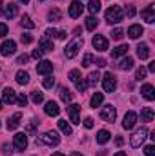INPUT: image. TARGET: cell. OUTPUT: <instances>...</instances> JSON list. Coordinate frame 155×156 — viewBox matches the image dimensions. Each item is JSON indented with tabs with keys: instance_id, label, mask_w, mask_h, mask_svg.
<instances>
[{
	"instance_id": "74e56055",
	"label": "cell",
	"mask_w": 155,
	"mask_h": 156,
	"mask_svg": "<svg viewBox=\"0 0 155 156\" xmlns=\"http://www.w3.org/2000/svg\"><path fill=\"white\" fill-rule=\"evenodd\" d=\"M42 83H44V87H46V89H51V87L55 85V78L47 75V76L44 78V82H42Z\"/></svg>"
},
{
	"instance_id": "ac0fdd59",
	"label": "cell",
	"mask_w": 155,
	"mask_h": 156,
	"mask_svg": "<svg viewBox=\"0 0 155 156\" xmlns=\"http://www.w3.org/2000/svg\"><path fill=\"white\" fill-rule=\"evenodd\" d=\"M82 4L78 2V0H75V2H71V5H70V16L71 18H77V16H80L82 15Z\"/></svg>"
},
{
	"instance_id": "5bb4252c",
	"label": "cell",
	"mask_w": 155,
	"mask_h": 156,
	"mask_svg": "<svg viewBox=\"0 0 155 156\" xmlns=\"http://www.w3.org/2000/svg\"><path fill=\"white\" fill-rule=\"evenodd\" d=\"M2 100H4L6 104H9V105H11V104H15V102H17V93H15L11 87H6V89H4V93H2Z\"/></svg>"
},
{
	"instance_id": "d6986e66",
	"label": "cell",
	"mask_w": 155,
	"mask_h": 156,
	"mask_svg": "<svg viewBox=\"0 0 155 156\" xmlns=\"http://www.w3.org/2000/svg\"><path fill=\"white\" fill-rule=\"evenodd\" d=\"M144 33V29H142V26H139V24H133V26H130V29H128V37L130 38H139L141 35Z\"/></svg>"
},
{
	"instance_id": "7bdbcfd3",
	"label": "cell",
	"mask_w": 155,
	"mask_h": 156,
	"mask_svg": "<svg viewBox=\"0 0 155 156\" xmlns=\"http://www.w3.org/2000/svg\"><path fill=\"white\" fill-rule=\"evenodd\" d=\"M17 102H18L20 107H26V105H28V96H26V94H20V96L17 98Z\"/></svg>"
},
{
	"instance_id": "ee69618b",
	"label": "cell",
	"mask_w": 155,
	"mask_h": 156,
	"mask_svg": "<svg viewBox=\"0 0 155 156\" xmlns=\"http://www.w3.org/2000/svg\"><path fill=\"white\" fill-rule=\"evenodd\" d=\"M20 42H22V44H31V42H33V37L28 35V33H24V35H20Z\"/></svg>"
},
{
	"instance_id": "91938a15",
	"label": "cell",
	"mask_w": 155,
	"mask_h": 156,
	"mask_svg": "<svg viewBox=\"0 0 155 156\" xmlns=\"http://www.w3.org/2000/svg\"><path fill=\"white\" fill-rule=\"evenodd\" d=\"M115 156H126V153H122V151H119V153H115Z\"/></svg>"
},
{
	"instance_id": "f1b7e54d",
	"label": "cell",
	"mask_w": 155,
	"mask_h": 156,
	"mask_svg": "<svg viewBox=\"0 0 155 156\" xmlns=\"http://www.w3.org/2000/svg\"><path fill=\"white\" fill-rule=\"evenodd\" d=\"M110 138H112V134L104 129L97 133V144H106V142H110Z\"/></svg>"
},
{
	"instance_id": "8fae6325",
	"label": "cell",
	"mask_w": 155,
	"mask_h": 156,
	"mask_svg": "<svg viewBox=\"0 0 155 156\" xmlns=\"http://www.w3.org/2000/svg\"><path fill=\"white\" fill-rule=\"evenodd\" d=\"M135 123H137V113H135V111H128L126 116H124V122H122V127L128 131V129H131Z\"/></svg>"
},
{
	"instance_id": "7dc6e473",
	"label": "cell",
	"mask_w": 155,
	"mask_h": 156,
	"mask_svg": "<svg viewBox=\"0 0 155 156\" xmlns=\"http://www.w3.org/2000/svg\"><path fill=\"white\" fill-rule=\"evenodd\" d=\"M135 13H137V11H135V5H128V9H126V15H128L130 18H133V16H135Z\"/></svg>"
},
{
	"instance_id": "4316f807",
	"label": "cell",
	"mask_w": 155,
	"mask_h": 156,
	"mask_svg": "<svg viewBox=\"0 0 155 156\" xmlns=\"http://www.w3.org/2000/svg\"><path fill=\"white\" fill-rule=\"evenodd\" d=\"M119 67H120L122 71H130V69L133 67V58H130V56L122 58V60H120V64H119Z\"/></svg>"
},
{
	"instance_id": "7402d4cb",
	"label": "cell",
	"mask_w": 155,
	"mask_h": 156,
	"mask_svg": "<svg viewBox=\"0 0 155 156\" xmlns=\"http://www.w3.org/2000/svg\"><path fill=\"white\" fill-rule=\"evenodd\" d=\"M39 49L42 51V53H49V51H53V42L47 40V37H44V38L40 40V44H39Z\"/></svg>"
},
{
	"instance_id": "1f68e13d",
	"label": "cell",
	"mask_w": 155,
	"mask_h": 156,
	"mask_svg": "<svg viewBox=\"0 0 155 156\" xmlns=\"http://www.w3.org/2000/svg\"><path fill=\"white\" fill-rule=\"evenodd\" d=\"M97 26H99V20H97V18H95L93 15L86 18V29H88V31H93V29H95Z\"/></svg>"
},
{
	"instance_id": "9f6ffc18",
	"label": "cell",
	"mask_w": 155,
	"mask_h": 156,
	"mask_svg": "<svg viewBox=\"0 0 155 156\" xmlns=\"http://www.w3.org/2000/svg\"><path fill=\"white\" fill-rule=\"evenodd\" d=\"M146 71H150V73H155V62H152L150 66H148V69Z\"/></svg>"
},
{
	"instance_id": "f5cc1de1",
	"label": "cell",
	"mask_w": 155,
	"mask_h": 156,
	"mask_svg": "<svg viewBox=\"0 0 155 156\" xmlns=\"http://www.w3.org/2000/svg\"><path fill=\"white\" fill-rule=\"evenodd\" d=\"M42 55H44V53H42V51H40V49H35V51H33V55H31V56H33V58H37V60H39V58H42Z\"/></svg>"
},
{
	"instance_id": "6125c7cd",
	"label": "cell",
	"mask_w": 155,
	"mask_h": 156,
	"mask_svg": "<svg viewBox=\"0 0 155 156\" xmlns=\"http://www.w3.org/2000/svg\"><path fill=\"white\" fill-rule=\"evenodd\" d=\"M0 15H2V0H0Z\"/></svg>"
},
{
	"instance_id": "ab89813d",
	"label": "cell",
	"mask_w": 155,
	"mask_h": 156,
	"mask_svg": "<svg viewBox=\"0 0 155 156\" xmlns=\"http://www.w3.org/2000/svg\"><path fill=\"white\" fill-rule=\"evenodd\" d=\"M122 37H124V31H122V29H119V27H117V29L112 31V38H113V40H120Z\"/></svg>"
},
{
	"instance_id": "816d5d0a",
	"label": "cell",
	"mask_w": 155,
	"mask_h": 156,
	"mask_svg": "<svg viewBox=\"0 0 155 156\" xmlns=\"http://www.w3.org/2000/svg\"><path fill=\"white\" fill-rule=\"evenodd\" d=\"M6 35H7V26L6 24H0V38L6 37Z\"/></svg>"
},
{
	"instance_id": "52a82bcc",
	"label": "cell",
	"mask_w": 155,
	"mask_h": 156,
	"mask_svg": "<svg viewBox=\"0 0 155 156\" xmlns=\"http://www.w3.org/2000/svg\"><path fill=\"white\" fill-rule=\"evenodd\" d=\"M100 118L104 120V122H113L117 118V109L113 105H106V107H102L100 109Z\"/></svg>"
},
{
	"instance_id": "681fc988",
	"label": "cell",
	"mask_w": 155,
	"mask_h": 156,
	"mask_svg": "<svg viewBox=\"0 0 155 156\" xmlns=\"http://www.w3.org/2000/svg\"><path fill=\"white\" fill-rule=\"evenodd\" d=\"M93 125H95V123H93V118H86V120H84V127H86V129H91V127H93Z\"/></svg>"
},
{
	"instance_id": "484cf974",
	"label": "cell",
	"mask_w": 155,
	"mask_h": 156,
	"mask_svg": "<svg viewBox=\"0 0 155 156\" xmlns=\"http://www.w3.org/2000/svg\"><path fill=\"white\" fill-rule=\"evenodd\" d=\"M88 11L95 16V15L100 11V0H89V4H88Z\"/></svg>"
},
{
	"instance_id": "6f0895ef",
	"label": "cell",
	"mask_w": 155,
	"mask_h": 156,
	"mask_svg": "<svg viewBox=\"0 0 155 156\" xmlns=\"http://www.w3.org/2000/svg\"><path fill=\"white\" fill-rule=\"evenodd\" d=\"M57 38L64 40V38H66V31H59V35H57Z\"/></svg>"
},
{
	"instance_id": "60d3db41",
	"label": "cell",
	"mask_w": 155,
	"mask_h": 156,
	"mask_svg": "<svg viewBox=\"0 0 155 156\" xmlns=\"http://www.w3.org/2000/svg\"><path fill=\"white\" fill-rule=\"evenodd\" d=\"M146 73H148V71H146V67H142V66H141V67L137 69V75H135V78H137V80H144Z\"/></svg>"
},
{
	"instance_id": "94428289",
	"label": "cell",
	"mask_w": 155,
	"mask_h": 156,
	"mask_svg": "<svg viewBox=\"0 0 155 156\" xmlns=\"http://www.w3.org/2000/svg\"><path fill=\"white\" fill-rule=\"evenodd\" d=\"M51 156H64L62 153H55V154H51Z\"/></svg>"
},
{
	"instance_id": "9c48e42d",
	"label": "cell",
	"mask_w": 155,
	"mask_h": 156,
	"mask_svg": "<svg viewBox=\"0 0 155 156\" xmlns=\"http://www.w3.org/2000/svg\"><path fill=\"white\" fill-rule=\"evenodd\" d=\"M91 44H93V47L97 51H106L108 49V38H104L102 35H95L93 40H91Z\"/></svg>"
},
{
	"instance_id": "cb8c5ba5",
	"label": "cell",
	"mask_w": 155,
	"mask_h": 156,
	"mask_svg": "<svg viewBox=\"0 0 155 156\" xmlns=\"http://www.w3.org/2000/svg\"><path fill=\"white\" fill-rule=\"evenodd\" d=\"M102 100H104V94H102V93H95V94L91 96V100H89V105H91L93 109H97V107L102 104Z\"/></svg>"
},
{
	"instance_id": "603a6c76",
	"label": "cell",
	"mask_w": 155,
	"mask_h": 156,
	"mask_svg": "<svg viewBox=\"0 0 155 156\" xmlns=\"http://www.w3.org/2000/svg\"><path fill=\"white\" fill-rule=\"evenodd\" d=\"M155 118V113L152 111V107H142V111H141V120L142 122H152Z\"/></svg>"
},
{
	"instance_id": "e0dca14e",
	"label": "cell",
	"mask_w": 155,
	"mask_h": 156,
	"mask_svg": "<svg viewBox=\"0 0 155 156\" xmlns=\"http://www.w3.org/2000/svg\"><path fill=\"white\" fill-rule=\"evenodd\" d=\"M20 120H22V113H15L11 118H7V131H15L20 125Z\"/></svg>"
},
{
	"instance_id": "3957f363",
	"label": "cell",
	"mask_w": 155,
	"mask_h": 156,
	"mask_svg": "<svg viewBox=\"0 0 155 156\" xmlns=\"http://www.w3.org/2000/svg\"><path fill=\"white\" fill-rule=\"evenodd\" d=\"M82 45H84V38H80V37H77V38L73 40V42H70L68 45H66V56L68 58H75L78 53V49H82Z\"/></svg>"
},
{
	"instance_id": "ffe728a7",
	"label": "cell",
	"mask_w": 155,
	"mask_h": 156,
	"mask_svg": "<svg viewBox=\"0 0 155 156\" xmlns=\"http://www.w3.org/2000/svg\"><path fill=\"white\" fill-rule=\"evenodd\" d=\"M137 56H139L141 60H146V58L150 56V47H148V44H139V45H137Z\"/></svg>"
},
{
	"instance_id": "7c38bea8",
	"label": "cell",
	"mask_w": 155,
	"mask_h": 156,
	"mask_svg": "<svg viewBox=\"0 0 155 156\" xmlns=\"http://www.w3.org/2000/svg\"><path fill=\"white\" fill-rule=\"evenodd\" d=\"M44 111H46V115H47V116H59V113H60V107H59V104H57V102L49 100V102H46V107H44Z\"/></svg>"
},
{
	"instance_id": "680465c9",
	"label": "cell",
	"mask_w": 155,
	"mask_h": 156,
	"mask_svg": "<svg viewBox=\"0 0 155 156\" xmlns=\"http://www.w3.org/2000/svg\"><path fill=\"white\" fill-rule=\"evenodd\" d=\"M115 144H117V145H122V144H124V140H122L120 136H117V138H115Z\"/></svg>"
},
{
	"instance_id": "9a60e30c",
	"label": "cell",
	"mask_w": 155,
	"mask_h": 156,
	"mask_svg": "<svg viewBox=\"0 0 155 156\" xmlns=\"http://www.w3.org/2000/svg\"><path fill=\"white\" fill-rule=\"evenodd\" d=\"M141 16H142L148 24H153V22H155V7H153V5H148L146 9H142V11H141Z\"/></svg>"
},
{
	"instance_id": "6da1fadb",
	"label": "cell",
	"mask_w": 155,
	"mask_h": 156,
	"mask_svg": "<svg viewBox=\"0 0 155 156\" xmlns=\"http://www.w3.org/2000/svg\"><path fill=\"white\" fill-rule=\"evenodd\" d=\"M59 142H60V136L55 131H47V133H44L42 136L37 138V145H49V147H53V145H59Z\"/></svg>"
},
{
	"instance_id": "f6af8a7d",
	"label": "cell",
	"mask_w": 155,
	"mask_h": 156,
	"mask_svg": "<svg viewBox=\"0 0 155 156\" xmlns=\"http://www.w3.org/2000/svg\"><path fill=\"white\" fill-rule=\"evenodd\" d=\"M75 85H77V91H78V93H84V91L88 89V83H86L84 80H80V82H78V83H75Z\"/></svg>"
},
{
	"instance_id": "c3c4849f",
	"label": "cell",
	"mask_w": 155,
	"mask_h": 156,
	"mask_svg": "<svg viewBox=\"0 0 155 156\" xmlns=\"http://www.w3.org/2000/svg\"><path fill=\"white\" fill-rule=\"evenodd\" d=\"M28 60H29V56H28V55H20V56L17 58V64H20V66H24V64H26Z\"/></svg>"
},
{
	"instance_id": "44dd1931",
	"label": "cell",
	"mask_w": 155,
	"mask_h": 156,
	"mask_svg": "<svg viewBox=\"0 0 155 156\" xmlns=\"http://www.w3.org/2000/svg\"><path fill=\"white\" fill-rule=\"evenodd\" d=\"M17 13H18V5H17L15 2H9V4L6 5V16H7V18H15Z\"/></svg>"
},
{
	"instance_id": "8d00e7d4",
	"label": "cell",
	"mask_w": 155,
	"mask_h": 156,
	"mask_svg": "<svg viewBox=\"0 0 155 156\" xmlns=\"http://www.w3.org/2000/svg\"><path fill=\"white\" fill-rule=\"evenodd\" d=\"M31 100H33V104H42V100H44V94L40 93V91H33L31 93Z\"/></svg>"
},
{
	"instance_id": "03108f58",
	"label": "cell",
	"mask_w": 155,
	"mask_h": 156,
	"mask_svg": "<svg viewBox=\"0 0 155 156\" xmlns=\"http://www.w3.org/2000/svg\"><path fill=\"white\" fill-rule=\"evenodd\" d=\"M0 111H2V100H0Z\"/></svg>"
},
{
	"instance_id": "5b68a950",
	"label": "cell",
	"mask_w": 155,
	"mask_h": 156,
	"mask_svg": "<svg viewBox=\"0 0 155 156\" xmlns=\"http://www.w3.org/2000/svg\"><path fill=\"white\" fill-rule=\"evenodd\" d=\"M102 87H104V91H106V93H113V91L117 89V78H115V75L106 73V75L102 76Z\"/></svg>"
},
{
	"instance_id": "e575fe53",
	"label": "cell",
	"mask_w": 155,
	"mask_h": 156,
	"mask_svg": "<svg viewBox=\"0 0 155 156\" xmlns=\"http://www.w3.org/2000/svg\"><path fill=\"white\" fill-rule=\"evenodd\" d=\"M47 18H49V22H59V20L62 18V13H60L59 9H51V11L47 13Z\"/></svg>"
},
{
	"instance_id": "4dcf8cb0",
	"label": "cell",
	"mask_w": 155,
	"mask_h": 156,
	"mask_svg": "<svg viewBox=\"0 0 155 156\" xmlns=\"http://www.w3.org/2000/svg\"><path fill=\"white\" fill-rule=\"evenodd\" d=\"M20 26L22 27H26V29H35V22L28 16V15H24L22 16V20H20Z\"/></svg>"
},
{
	"instance_id": "30bf717a",
	"label": "cell",
	"mask_w": 155,
	"mask_h": 156,
	"mask_svg": "<svg viewBox=\"0 0 155 156\" xmlns=\"http://www.w3.org/2000/svg\"><path fill=\"white\" fill-rule=\"evenodd\" d=\"M17 51V44L13 42V40H6L2 45H0V53L4 55V56H9V55H13Z\"/></svg>"
},
{
	"instance_id": "bcb514c9",
	"label": "cell",
	"mask_w": 155,
	"mask_h": 156,
	"mask_svg": "<svg viewBox=\"0 0 155 156\" xmlns=\"http://www.w3.org/2000/svg\"><path fill=\"white\" fill-rule=\"evenodd\" d=\"M144 154L146 156H155V147L153 145H146V147H144Z\"/></svg>"
},
{
	"instance_id": "d4e9b609",
	"label": "cell",
	"mask_w": 155,
	"mask_h": 156,
	"mask_svg": "<svg viewBox=\"0 0 155 156\" xmlns=\"http://www.w3.org/2000/svg\"><path fill=\"white\" fill-rule=\"evenodd\" d=\"M128 44H122V45H119V47H115L113 51H112V58H119V56H122V55H126L128 53Z\"/></svg>"
},
{
	"instance_id": "f35d334b",
	"label": "cell",
	"mask_w": 155,
	"mask_h": 156,
	"mask_svg": "<svg viewBox=\"0 0 155 156\" xmlns=\"http://www.w3.org/2000/svg\"><path fill=\"white\" fill-rule=\"evenodd\" d=\"M40 122H37V120H33V123H29L28 125V129H26V133L28 134H35V131H37V125H39Z\"/></svg>"
},
{
	"instance_id": "f546056e",
	"label": "cell",
	"mask_w": 155,
	"mask_h": 156,
	"mask_svg": "<svg viewBox=\"0 0 155 156\" xmlns=\"http://www.w3.org/2000/svg\"><path fill=\"white\" fill-rule=\"evenodd\" d=\"M60 100H62V102H66V104H70V102L73 100L71 91H70V89H66V87H62V89H60Z\"/></svg>"
},
{
	"instance_id": "f907efd6",
	"label": "cell",
	"mask_w": 155,
	"mask_h": 156,
	"mask_svg": "<svg viewBox=\"0 0 155 156\" xmlns=\"http://www.w3.org/2000/svg\"><path fill=\"white\" fill-rule=\"evenodd\" d=\"M2 153H4L6 156H9L11 153H13V151H11V145H7V144H4V145H2Z\"/></svg>"
},
{
	"instance_id": "d6a6232c",
	"label": "cell",
	"mask_w": 155,
	"mask_h": 156,
	"mask_svg": "<svg viewBox=\"0 0 155 156\" xmlns=\"http://www.w3.org/2000/svg\"><path fill=\"white\" fill-rule=\"evenodd\" d=\"M17 82H18L20 85H26V83L29 82V73H26V71H18V73H17Z\"/></svg>"
},
{
	"instance_id": "b9f144b4",
	"label": "cell",
	"mask_w": 155,
	"mask_h": 156,
	"mask_svg": "<svg viewBox=\"0 0 155 156\" xmlns=\"http://www.w3.org/2000/svg\"><path fill=\"white\" fill-rule=\"evenodd\" d=\"M91 62H93V55H84V60H82V66L84 67H88V66H91Z\"/></svg>"
},
{
	"instance_id": "277c9868",
	"label": "cell",
	"mask_w": 155,
	"mask_h": 156,
	"mask_svg": "<svg viewBox=\"0 0 155 156\" xmlns=\"http://www.w3.org/2000/svg\"><path fill=\"white\" fill-rule=\"evenodd\" d=\"M146 136H148V129L146 127H141V129H137L135 133H133V136H131V140H130V144H131V147H141L142 144H144V140H146Z\"/></svg>"
},
{
	"instance_id": "4fadbf2b",
	"label": "cell",
	"mask_w": 155,
	"mask_h": 156,
	"mask_svg": "<svg viewBox=\"0 0 155 156\" xmlns=\"http://www.w3.org/2000/svg\"><path fill=\"white\" fill-rule=\"evenodd\" d=\"M141 94L148 100V102H152V100H155V89L152 83H144L142 87H141Z\"/></svg>"
},
{
	"instance_id": "d590c367",
	"label": "cell",
	"mask_w": 155,
	"mask_h": 156,
	"mask_svg": "<svg viewBox=\"0 0 155 156\" xmlns=\"http://www.w3.org/2000/svg\"><path fill=\"white\" fill-rule=\"evenodd\" d=\"M68 76H70V80H71L73 83H78V82H80V78H82V76H80V71H78V69H71Z\"/></svg>"
},
{
	"instance_id": "11a10c76",
	"label": "cell",
	"mask_w": 155,
	"mask_h": 156,
	"mask_svg": "<svg viewBox=\"0 0 155 156\" xmlns=\"http://www.w3.org/2000/svg\"><path fill=\"white\" fill-rule=\"evenodd\" d=\"M95 64H97V67H104V66H106V60H104V58H97Z\"/></svg>"
},
{
	"instance_id": "ba28073f",
	"label": "cell",
	"mask_w": 155,
	"mask_h": 156,
	"mask_svg": "<svg viewBox=\"0 0 155 156\" xmlns=\"http://www.w3.org/2000/svg\"><path fill=\"white\" fill-rule=\"evenodd\" d=\"M37 73H39V75H44V76L51 75V73H53V62H49V60L39 62V64H37Z\"/></svg>"
},
{
	"instance_id": "7a4b0ae2",
	"label": "cell",
	"mask_w": 155,
	"mask_h": 156,
	"mask_svg": "<svg viewBox=\"0 0 155 156\" xmlns=\"http://www.w3.org/2000/svg\"><path fill=\"white\" fill-rule=\"evenodd\" d=\"M124 18V11L120 5H112L106 9V22L108 24H117Z\"/></svg>"
},
{
	"instance_id": "e7e4bbea",
	"label": "cell",
	"mask_w": 155,
	"mask_h": 156,
	"mask_svg": "<svg viewBox=\"0 0 155 156\" xmlns=\"http://www.w3.org/2000/svg\"><path fill=\"white\" fill-rule=\"evenodd\" d=\"M71 156H82V154H78V153H73V154H71Z\"/></svg>"
},
{
	"instance_id": "836d02e7",
	"label": "cell",
	"mask_w": 155,
	"mask_h": 156,
	"mask_svg": "<svg viewBox=\"0 0 155 156\" xmlns=\"http://www.w3.org/2000/svg\"><path fill=\"white\" fill-rule=\"evenodd\" d=\"M99 78H100V75H99V71H93V73H89V76H88V85L89 87H95L97 85V82H99Z\"/></svg>"
},
{
	"instance_id": "003e7915",
	"label": "cell",
	"mask_w": 155,
	"mask_h": 156,
	"mask_svg": "<svg viewBox=\"0 0 155 156\" xmlns=\"http://www.w3.org/2000/svg\"><path fill=\"white\" fill-rule=\"evenodd\" d=\"M39 2H44V0H39Z\"/></svg>"
},
{
	"instance_id": "8992f818",
	"label": "cell",
	"mask_w": 155,
	"mask_h": 156,
	"mask_svg": "<svg viewBox=\"0 0 155 156\" xmlns=\"http://www.w3.org/2000/svg\"><path fill=\"white\" fill-rule=\"evenodd\" d=\"M13 144H15V149L17 151L24 153V149L28 147V136H26V133H17L13 136Z\"/></svg>"
},
{
	"instance_id": "2e32d148",
	"label": "cell",
	"mask_w": 155,
	"mask_h": 156,
	"mask_svg": "<svg viewBox=\"0 0 155 156\" xmlns=\"http://www.w3.org/2000/svg\"><path fill=\"white\" fill-rule=\"evenodd\" d=\"M78 111H80V105H78V104H71V105L68 107V115H70L71 123H80V120H78Z\"/></svg>"
},
{
	"instance_id": "be15d7a7",
	"label": "cell",
	"mask_w": 155,
	"mask_h": 156,
	"mask_svg": "<svg viewBox=\"0 0 155 156\" xmlns=\"http://www.w3.org/2000/svg\"><path fill=\"white\" fill-rule=\"evenodd\" d=\"M20 2H22V4H28V2H29V0H20Z\"/></svg>"
},
{
	"instance_id": "db71d44e",
	"label": "cell",
	"mask_w": 155,
	"mask_h": 156,
	"mask_svg": "<svg viewBox=\"0 0 155 156\" xmlns=\"http://www.w3.org/2000/svg\"><path fill=\"white\" fill-rule=\"evenodd\" d=\"M59 35V31H55V29H46V37H57Z\"/></svg>"
},
{
	"instance_id": "83f0119b",
	"label": "cell",
	"mask_w": 155,
	"mask_h": 156,
	"mask_svg": "<svg viewBox=\"0 0 155 156\" xmlns=\"http://www.w3.org/2000/svg\"><path fill=\"white\" fill-rule=\"evenodd\" d=\"M59 129L66 134V136H70L71 133H73V129H71V125L66 122V120H59Z\"/></svg>"
}]
</instances>
